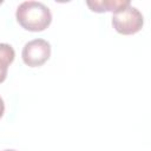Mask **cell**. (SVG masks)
Listing matches in <instances>:
<instances>
[{
  "instance_id": "1",
  "label": "cell",
  "mask_w": 151,
  "mask_h": 151,
  "mask_svg": "<svg viewBox=\"0 0 151 151\" xmlns=\"http://www.w3.org/2000/svg\"><path fill=\"white\" fill-rule=\"evenodd\" d=\"M15 18L22 28L31 32H41L50 26L52 13L42 2L28 0L18 6Z\"/></svg>"
},
{
  "instance_id": "2",
  "label": "cell",
  "mask_w": 151,
  "mask_h": 151,
  "mask_svg": "<svg viewBox=\"0 0 151 151\" xmlns=\"http://www.w3.org/2000/svg\"><path fill=\"white\" fill-rule=\"evenodd\" d=\"M144 25V18L140 11L131 4L117 9L112 15L113 28L124 35H130L139 32Z\"/></svg>"
},
{
  "instance_id": "3",
  "label": "cell",
  "mask_w": 151,
  "mask_h": 151,
  "mask_svg": "<svg viewBox=\"0 0 151 151\" xmlns=\"http://www.w3.org/2000/svg\"><path fill=\"white\" fill-rule=\"evenodd\" d=\"M51 55V45L44 39H33L25 44L21 57L24 63L29 67L44 65Z\"/></svg>"
},
{
  "instance_id": "4",
  "label": "cell",
  "mask_w": 151,
  "mask_h": 151,
  "mask_svg": "<svg viewBox=\"0 0 151 151\" xmlns=\"http://www.w3.org/2000/svg\"><path fill=\"white\" fill-rule=\"evenodd\" d=\"M129 0H94V1H86V5L91 8V11L97 13L103 12H116L117 9L129 5Z\"/></svg>"
},
{
  "instance_id": "5",
  "label": "cell",
  "mask_w": 151,
  "mask_h": 151,
  "mask_svg": "<svg viewBox=\"0 0 151 151\" xmlns=\"http://www.w3.org/2000/svg\"><path fill=\"white\" fill-rule=\"evenodd\" d=\"M15 52L13 47L8 44H0V84L5 81L7 77L8 66L13 63Z\"/></svg>"
},
{
  "instance_id": "6",
  "label": "cell",
  "mask_w": 151,
  "mask_h": 151,
  "mask_svg": "<svg viewBox=\"0 0 151 151\" xmlns=\"http://www.w3.org/2000/svg\"><path fill=\"white\" fill-rule=\"evenodd\" d=\"M4 112H5V103H4V100H2V98L0 97V118L2 117V114H4Z\"/></svg>"
},
{
  "instance_id": "7",
  "label": "cell",
  "mask_w": 151,
  "mask_h": 151,
  "mask_svg": "<svg viewBox=\"0 0 151 151\" xmlns=\"http://www.w3.org/2000/svg\"><path fill=\"white\" fill-rule=\"evenodd\" d=\"M4 151H15V150H4Z\"/></svg>"
},
{
  "instance_id": "8",
  "label": "cell",
  "mask_w": 151,
  "mask_h": 151,
  "mask_svg": "<svg viewBox=\"0 0 151 151\" xmlns=\"http://www.w3.org/2000/svg\"><path fill=\"white\" fill-rule=\"evenodd\" d=\"M1 4H2V1H1V0H0V5H1Z\"/></svg>"
}]
</instances>
